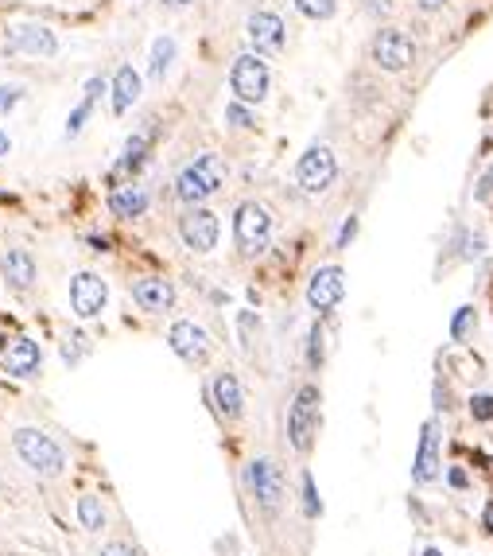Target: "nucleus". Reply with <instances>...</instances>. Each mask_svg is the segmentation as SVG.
<instances>
[{
    "instance_id": "nucleus-1",
    "label": "nucleus",
    "mask_w": 493,
    "mask_h": 556,
    "mask_svg": "<svg viewBox=\"0 0 493 556\" xmlns=\"http://www.w3.org/2000/svg\"><path fill=\"white\" fill-rule=\"evenodd\" d=\"M226 176H230L226 159L214 156V152H202L175 176V195H179V202H187V207H202L210 195H218L222 191Z\"/></svg>"
},
{
    "instance_id": "nucleus-2",
    "label": "nucleus",
    "mask_w": 493,
    "mask_h": 556,
    "mask_svg": "<svg viewBox=\"0 0 493 556\" xmlns=\"http://www.w3.org/2000/svg\"><path fill=\"white\" fill-rule=\"evenodd\" d=\"M12 444H16L20 459H24V463L36 470V475L55 478V475H62V467H67V459H62V447L51 440L47 432H39V428H20Z\"/></svg>"
},
{
    "instance_id": "nucleus-3",
    "label": "nucleus",
    "mask_w": 493,
    "mask_h": 556,
    "mask_svg": "<svg viewBox=\"0 0 493 556\" xmlns=\"http://www.w3.org/2000/svg\"><path fill=\"white\" fill-rule=\"evenodd\" d=\"M319 389L315 385H303V389L295 393L292 409H287V440L299 455H307L311 447H315V432H319Z\"/></svg>"
},
{
    "instance_id": "nucleus-4",
    "label": "nucleus",
    "mask_w": 493,
    "mask_h": 556,
    "mask_svg": "<svg viewBox=\"0 0 493 556\" xmlns=\"http://www.w3.org/2000/svg\"><path fill=\"white\" fill-rule=\"evenodd\" d=\"M230 86L233 98L245 105H256L268 98V86H272V74H268V62L261 55H238L230 70Z\"/></svg>"
},
{
    "instance_id": "nucleus-5",
    "label": "nucleus",
    "mask_w": 493,
    "mask_h": 556,
    "mask_svg": "<svg viewBox=\"0 0 493 556\" xmlns=\"http://www.w3.org/2000/svg\"><path fill=\"white\" fill-rule=\"evenodd\" d=\"M233 241L241 253H261L272 241V214L261 202H241L233 214Z\"/></svg>"
},
{
    "instance_id": "nucleus-6",
    "label": "nucleus",
    "mask_w": 493,
    "mask_h": 556,
    "mask_svg": "<svg viewBox=\"0 0 493 556\" xmlns=\"http://www.w3.org/2000/svg\"><path fill=\"white\" fill-rule=\"evenodd\" d=\"M335 176H338V159L327 144H311L295 164V179L307 195H323V191L335 184Z\"/></svg>"
},
{
    "instance_id": "nucleus-7",
    "label": "nucleus",
    "mask_w": 493,
    "mask_h": 556,
    "mask_svg": "<svg viewBox=\"0 0 493 556\" xmlns=\"http://www.w3.org/2000/svg\"><path fill=\"white\" fill-rule=\"evenodd\" d=\"M245 483H249L253 498L261 502L268 513L280 510V502H284V475H280V467H276L272 459H253V463L245 467Z\"/></svg>"
},
{
    "instance_id": "nucleus-8",
    "label": "nucleus",
    "mask_w": 493,
    "mask_h": 556,
    "mask_svg": "<svg viewBox=\"0 0 493 556\" xmlns=\"http://www.w3.org/2000/svg\"><path fill=\"white\" fill-rule=\"evenodd\" d=\"M179 238L187 249L210 253L218 245V214H210L206 207H187L179 214Z\"/></svg>"
},
{
    "instance_id": "nucleus-9",
    "label": "nucleus",
    "mask_w": 493,
    "mask_h": 556,
    "mask_svg": "<svg viewBox=\"0 0 493 556\" xmlns=\"http://www.w3.org/2000/svg\"><path fill=\"white\" fill-rule=\"evenodd\" d=\"M412 59H416V47H412V39L404 36V31H396V28H384L373 36V62H377L381 70H408L412 67Z\"/></svg>"
},
{
    "instance_id": "nucleus-10",
    "label": "nucleus",
    "mask_w": 493,
    "mask_h": 556,
    "mask_svg": "<svg viewBox=\"0 0 493 556\" xmlns=\"http://www.w3.org/2000/svg\"><path fill=\"white\" fill-rule=\"evenodd\" d=\"M4 51H8V55L51 59L59 51V39H55V31L43 28V24H20V28H12V36L4 39Z\"/></svg>"
},
{
    "instance_id": "nucleus-11",
    "label": "nucleus",
    "mask_w": 493,
    "mask_h": 556,
    "mask_svg": "<svg viewBox=\"0 0 493 556\" xmlns=\"http://www.w3.org/2000/svg\"><path fill=\"white\" fill-rule=\"evenodd\" d=\"M342 296H346V273H342L338 265H323V269L311 276L307 304L315 307V312H335L342 304Z\"/></svg>"
},
{
    "instance_id": "nucleus-12",
    "label": "nucleus",
    "mask_w": 493,
    "mask_h": 556,
    "mask_svg": "<svg viewBox=\"0 0 493 556\" xmlns=\"http://www.w3.org/2000/svg\"><path fill=\"white\" fill-rule=\"evenodd\" d=\"M105 299H109V284H105L98 273H78L70 281V307H74V315L78 319L101 315Z\"/></svg>"
},
{
    "instance_id": "nucleus-13",
    "label": "nucleus",
    "mask_w": 493,
    "mask_h": 556,
    "mask_svg": "<svg viewBox=\"0 0 493 556\" xmlns=\"http://www.w3.org/2000/svg\"><path fill=\"white\" fill-rule=\"evenodd\" d=\"M167 342L183 362H206L210 358V335L195 323V319H179V323H171Z\"/></svg>"
},
{
    "instance_id": "nucleus-14",
    "label": "nucleus",
    "mask_w": 493,
    "mask_h": 556,
    "mask_svg": "<svg viewBox=\"0 0 493 556\" xmlns=\"http://www.w3.org/2000/svg\"><path fill=\"white\" fill-rule=\"evenodd\" d=\"M439 421H427L420 428V447H416V463H412V478H416V487H432L435 478H439Z\"/></svg>"
},
{
    "instance_id": "nucleus-15",
    "label": "nucleus",
    "mask_w": 493,
    "mask_h": 556,
    "mask_svg": "<svg viewBox=\"0 0 493 556\" xmlns=\"http://www.w3.org/2000/svg\"><path fill=\"white\" fill-rule=\"evenodd\" d=\"M0 358H4L8 373H16V378H36V373H39V362H43L39 342H31L28 335L8 339L4 350H0Z\"/></svg>"
},
{
    "instance_id": "nucleus-16",
    "label": "nucleus",
    "mask_w": 493,
    "mask_h": 556,
    "mask_svg": "<svg viewBox=\"0 0 493 556\" xmlns=\"http://www.w3.org/2000/svg\"><path fill=\"white\" fill-rule=\"evenodd\" d=\"M156 136H159V121H144L133 136L125 141V156L117 164V176H128V171H141L148 164V152L156 148Z\"/></svg>"
},
{
    "instance_id": "nucleus-17",
    "label": "nucleus",
    "mask_w": 493,
    "mask_h": 556,
    "mask_svg": "<svg viewBox=\"0 0 493 556\" xmlns=\"http://www.w3.org/2000/svg\"><path fill=\"white\" fill-rule=\"evenodd\" d=\"M249 39L256 55H276L284 51V20L276 12H253L249 16Z\"/></svg>"
},
{
    "instance_id": "nucleus-18",
    "label": "nucleus",
    "mask_w": 493,
    "mask_h": 556,
    "mask_svg": "<svg viewBox=\"0 0 493 556\" xmlns=\"http://www.w3.org/2000/svg\"><path fill=\"white\" fill-rule=\"evenodd\" d=\"M133 299L144 307V312H171V304H175V284L164 281V276H141V281L133 284Z\"/></svg>"
},
{
    "instance_id": "nucleus-19",
    "label": "nucleus",
    "mask_w": 493,
    "mask_h": 556,
    "mask_svg": "<svg viewBox=\"0 0 493 556\" xmlns=\"http://www.w3.org/2000/svg\"><path fill=\"white\" fill-rule=\"evenodd\" d=\"M0 276H4V284L12 288V292H28V288L36 284V257L28 249H8L0 257Z\"/></svg>"
},
{
    "instance_id": "nucleus-20",
    "label": "nucleus",
    "mask_w": 493,
    "mask_h": 556,
    "mask_svg": "<svg viewBox=\"0 0 493 556\" xmlns=\"http://www.w3.org/2000/svg\"><path fill=\"white\" fill-rule=\"evenodd\" d=\"M210 397H214V405H218V413L226 416V421H238V416H241V385H238V378H233L230 370L214 373Z\"/></svg>"
},
{
    "instance_id": "nucleus-21",
    "label": "nucleus",
    "mask_w": 493,
    "mask_h": 556,
    "mask_svg": "<svg viewBox=\"0 0 493 556\" xmlns=\"http://www.w3.org/2000/svg\"><path fill=\"white\" fill-rule=\"evenodd\" d=\"M109 210L117 218H141L148 210V191L136 187V184H125V187H113L109 191Z\"/></svg>"
},
{
    "instance_id": "nucleus-22",
    "label": "nucleus",
    "mask_w": 493,
    "mask_h": 556,
    "mask_svg": "<svg viewBox=\"0 0 493 556\" xmlns=\"http://www.w3.org/2000/svg\"><path fill=\"white\" fill-rule=\"evenodd\" d=\"M141 102V74L133 67H117L113 74V113H128Z\"/></svg>"
},
{
    "instance_id": "nucleus-23",
    "label": "nucleus",
    "mask_w": 493,
    "mask_h": 556,
    "mask_svg": "<svg viewBox=\"0 0 493 556\" xmlns=\"http://www.w3.org/2000/svg\"><path fill=\"white\" fill-rule=\"evenodd\" d=\"M171 62H175V39L171 36H159L156 43H152V62H148V74L159 82L164 74L171 70Z\"/></svg>"
},
{
    "instance_id": "nucleus-24",
    "label": "nucleus",
    "mask_w": 493,
    "mask_h": 556,
    "mask_svg": "<svg viewBox=\"0 0 493 556\" xmlns=\"http://www.w3.org/2000/svg\"><path fill=\"white\" fill-rule=\"evenodd\" d=\"M78 518H82V526L90 529V533L105 529V510H101V502L93 498V495H82L78 498Z\"/></svg>"
},
{
    "instance_id": "nucleus-25",
    "label": "nucleus",
    "mask_w": 493,
    "mask_h": 556,
    "mask_svg": "<svg viewBox=\"0 0 493 556\" xmlns=\"http://www.w3.org/2000/svg\"><path fill=\"white\" fill-rule=\"evenodd\" d=\"M93 102H98V98H90V94H82V102L70 110V117H67V133H70V136H78V133H82V125L90 121V113H93Z\"/></svg>"
},
{
    "instance_id": "nucleus-26",
    "label": "nucleus",
    "mask_w": 493,
    "mask_h": 556,
    "mask_svg": "<svg viewBox=\"0 0 493 556\" xmlns=\"http://www.w3.org/2000/svg\"><path fill=\"white\" fill-rule=\"evenodd\" d=\"M295 8L307 20H330L335 16V8H338V0H295Z\"/></svg>"
},
{
    "instance_id": "nucleus-27",
    "label": "nucleus",
    "mask_w": 493,
    "mask_h": 556,
    "mask_svg": "<svg viewBox=\"0 0 493 556\" xmlns=\"http://www.w3.org/2000/svg\"><path fill=\"white\" fill-rule=\"evenodd\" d=\"M474 323H478V312H474V307H458L455 319H451V335H455V342L470 339V331H474Z\"/></svg>"
},
{
    "instance_id": "nucleus-28",
    "label": "nucleus",
    "mask_w": 493,
    "mask_h": 556,
    "mask_svg": "<svg viewBox=\"0 0 493 556\" xmlns=\"http://www.w3.org/2000/svg\"><path fill=\"white\" fill-rule=\"evenodd\" d=\"M303 510H307V518H319L323 513V502H319V490H315V475H303Z\"/></svg>"
},
{
    "instance_id": "nucleus-29",
    "label": "nucleus",
    "mask_w": 493,
    "mask_h": 556,
    "mask_svg": "<svg viewBox=\"0 0 493 556\" xmlns=\"http://www.w3.org/2000/svg\"><path fill=\"white\" fill-rule=\"evenodd\" d=\"M470 416L481 424L493 421V393H478V397H470Z\"/></svg>"
},
{
    "instance_id": "nucleus-30",
    "label": "nucleus",
    "mask_w": 493,
    "mask_h": 556,
    "mask_svg": "<svg viewBox=\"0 0 493 556\" xmlns=\"http://www.w3.org/2000/svg\"><path fill=\"white\" fill-rule=\"evenodd\" d=\"M20 102H24V86H16V82L12 86H0V117H8Z\"/></svg>"
},
{
    "instance_id": "nucleus-31",
    "label": "nucleus",
    "mask_w": 493,
    "mask_h": 556,
    "mask_svg": "<svg viewBox=\"0 0 493 556\" xmlns=\"http://www.w3.org/2000/svg\"><path fill=\"white\" fill-rule=\"evenodd\" d=\"M226 121H230V125H238V128H253L249 105H245V102H230V105H226Z\"/></svg>"
},
{
    "instance_id": "nucleus-32",
    "label": "nucleus",
    "mask_w": 493,
    "mask_h": 556,
    "mask_svg": "<svg viewBox=\"0 0 493 556\" xmlns=\"http://www.w3.org/2000/svg\"><path fill=\"white\" fill-rule=\"evenodd\" d=\"M307 362H311V370H319L323 366V327H311V347H307Z\"/></svg>"
},
{
    "instance_id": "nucleus-33",
    "label": "nucleus",
    "mask_w": 493,
    "mask_h": 556,
    "mask_svg": "<svg viewBox=\"0 0 493 556\" xmlns=\"http://www.w3.org/2000/svg\"><path fill=\"white\" fill-rule=\"evenodd\" d=\"M82 350H85V339L82 335H70L67 342H62V358H67V362H78Z\"/></svg>"
},
{
    "instance_id": "nucleus-34",
    "label": "nucleus",
    "mask_w": 493,
    "mask_h": 556,
    "mask_svg": "<svg viewBox=\"0 0 493 556\" xmlns=\"http://www.w3.org/2000/svg\"><path fill=\"white\" fill-rule=\"evenodd\" d=\"M98 556H141V552H136L133 544H125V541H109V544H101Z\"/></svg>"
},
{
    "instance_id": "nucleus-35",
    "label": "nucleus",
    "mask_w": 493,
    "mask_h": 556,
    "mask_svg": "<svg viewBox=\"0 0 493 556\" xmlns=\"http://www.w3.org/2000/svg\"><path fill=\"white\" fill-rule=\"evenodd\" d=\"M353 233H358V218H346V222H342V230H338L335 249H346V245L353 241Z\"/></svg>"
},
{
    "instance_id": "nucleus-36",
    "label": "nucleus",
    "mask_w": 493,
    "mask_h": 556,
    "mask_svg": "<svg viewBox=\"0 0 493 556\" xmlns=\"http://www.w3.org/2000/svg\"><path fill=\"white\" fill-rule=\"evenodd\" d=\"M447 483H451L455 490H466V487H470V478H466V470H463V467H451V470H447Z\"/></svg>"
},
{
    "instance_id": "nucleus-37",
    "label": "nucleus",
    "mask_w": 493,
    "mask_h": 556,
    "mask_svg": "<svg viewBox=\"0 0 493 556\" xmlns=\"http://www.w3.org/2000/svg\"><path fill=\"white\" fill-rule=\"evenodd\" d=\"M241 335H245V347H253V312H241Z\"/></svg>"
},
{
    "instance_id": "nucleus-38",
    "label": "nucleus",
    "mask_w": 493,
    "mask_h": 556,
    "mask_svg": "<svg viewBox=\"0 0 493 556\" xmlns=\"http://www.w3.org/2000/svg\"><path fill=\"white\" fill-rule=\"evenodd\" d=\"M493 195V171H486V176H481V187H478V199L486 202Z\"/></svg>"
},
{
    "instance_id": "nucleus-39",
    "label": "nucleus",
    "mask_w": 493,
    "mask_h": 556,
    "mask_svg": "<svg viewBox=\"0 0 493 556\" xmlns=\"http://www.w3.org/2000/svg\"><path fill=\"white\" fill-rule=\"evenodd\" d=\"M366 8H369V12H377V16H384V12H392V0H366Z\"/></svg>"
},
{
    "instance_id": "nucleus-40",
    "label": "nucleus",
    "mask_w": 493,
    "mask_h": 556,
    "mask_svg": "<svg viewBox=\"0 0 493 556\" xmlns=\"http://www.w3.org/2000/svg\"><path fill=\"white\" fill-rule=\"evenodd\" d=\"M416 8L420 12H439V8H447V0H416Z\"/></svg>"
},
{
    "instance_id": "nucleus-41",
    "label": "nucleus",
    "mask_w": 493,
    "mask_h": 556,
    "mask_svg": "<svg viewBox=\"0 0 493 556\" xmlns=\"http://www.w3.org/2000/svg\"><path fill=\"white\" fill-rule=\"evenodd\" d=\"M481 526H486V529L493 533V498L486 502V510H481Z\"/></svg>"
},
{
    "instance_id": "nucleus-42",
    "label": "nucleus",
    "mask_w": 493,
    "mask_h": 556,
    "mask_svg": "<svg viewBox=\"0 0 493 556\" xmlns=\"http://www.w3.org/2000/svg\"><path fill=\"white\" fill-rule=\"evenodd\" d=\"M164 8H187V4H195V0H159Z\"/></svg>"
},
{
    "instance_id": "nucleus-43",
    "label": "nucleus",
    "mask_w": 493,
    "mask_h": 556,
    "mask_svg": "<svg viewBox=\"0 0 493 556\" xmlns=\"http://www.w3.org/2000/svg\"><path fill=\"white\" fill-rule=\"evenodd\" d=\"M8 148H12V141H8V133H0V156H8Z\"/></svg>"
},
{
    "instance_id": "nucleus-44",
    "label": "nucleus",
    "mask_w": 493,
    "mask_h": 556,
    "mask_svg": "<svg viewBox=\"0 0 493 556\" xmlns=\"http://www.w3.org/2000/svg\"><path fill=\"white\" fill-rule=\"evenodd\" d=\"M420 556H443V552H439V549H424Z\"/></svg>"
}]
</instances>
